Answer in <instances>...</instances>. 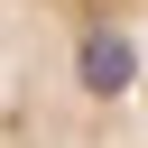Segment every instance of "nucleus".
Masks as SVG:
<instances>
[{"instance_id": "nucleus-1", "label": "nucleus", "mask_w": 148, "mask_h": 148, "mask_svg": "<svg viewBox=\"0 0 148 148\" xmlns=\"http://www.w3.org/2000/svg\"><path fill=\"white\" fill-rule=\"evenodd\" d=\"M0 148H148V0H0Z\"/></svg>"}]
</instances>
